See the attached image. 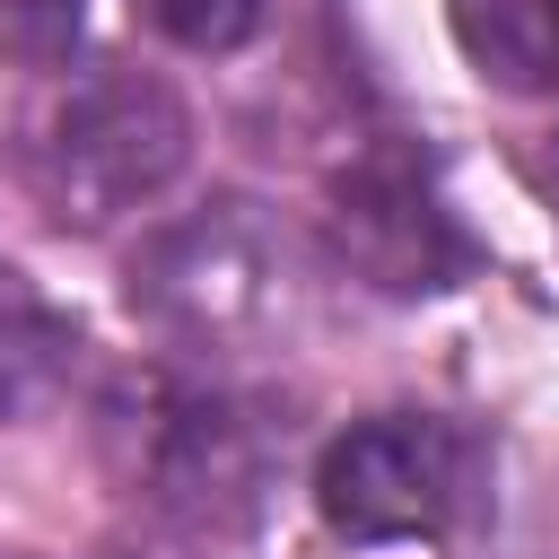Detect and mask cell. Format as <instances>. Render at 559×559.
Returning a JSON list of instances; mask_svg holds the SVG:
<instances>
[{
	"label": "cell",
	"mask_w": 559,
	"mask_h": 559,
	"mask_svg": "<svg viewBox=\"0 0 559 559\" xmlns=\"http://www.w3.org/2000/svg\"><path fill=\"white\" fill-rule=\"evenodd\" d=\"M105 463L148 515L192 542L253 533L288 472V411L236 384L131 376L105 402Z\"/></svg>",
	"instance_id": "cell-1"
},
{
	"label": "cell",
	"mask_w": 559,
	"mask_h": 559,
	"mask_svg": "<svg viewBox=\"0 0 559 559\" xmlns=\"http://www.w3.org/2000/svg\"><path fill=\"white\" fill-rule=\"evenodd\" d=\"M26 192L52 227H114L131 210H148L183 157H192V114L157 70L131 61H96L79 79L52 87V105L26 122Z\"/></svg>",
	"instance_id": "cell-2"
},
{
	"label": "cell",
	"mask_w": 559,
	"mask_h": 559,
	"mask_svg": "<svg viewBox=\"0 0 559 559\" xmlns=\"http://www.w3.org/2000/svg\"><path fill=\"white\" fill-rule=\"evenodd\" d=\"M122 297L157 341H175L192 358L245 349L288 314V236L262 218V201L218 192L131 245Z\"/></svg>",
	"instance_id": "cell-3"
},
{
	"label": "cell",
	"mask_w": 559,
	"mask_h": 559,
	"mask_svg": "<svg viewBox=\"0 0 559 559\" xmlns=\"http://www.w3.org/2000/svg\"><path fill=\"white\" fill-rule=\"evenodd\" d=\"M314 507L341 542H445L489 507V445L445 411H367L314 463Z\"/></svg>",
	"instance_id": "cell-4"
},
{
	"label": "cell",
	"mask_w": 559,
	"mask_h": 559,
	"mask_svg": "<svg viewBox=\"0 0 559 559\" xmlns=\"http://www.w3.org/2000/svg\"><path fill=\"white\" fill-rule=\"evenodd\" d=\"M323 227H332V253L384 297H437V288H463L480 271V245L463 236L428 157L402 140L358 148L323 183Z\"/></svg>",
	"instance_id": "cell-5"
},
{
	"label": "cell",
	"mask_w": 559,
	"mask_h": 559,
	"mask_svg": "<svg viewBox=\"0 0 559 559\" xmlns=\"http://www.w3.org/2000/svg\"><path fill=\"white\" fill-rule=\"evenodd\" d=\"M70 384H79L70 306H52L17 262H0V428H26L44 411H61Z\"/></svg>",
	"instance_id": "cell-6"
},
{
	"label": "cell",
	"mask_w": 559,
	"mask_h": 559,
	"mask_svg": "<svg viewBox=\"0 0 559 559\" xmlns=\"http://www.w3.org/2000/svg\"><path fill=\"white\" fill-rule=\"evenodd\" d=\"M445 26L498 96L559 105V0H445Z\"/></svg>",
	"instance_id": "cell-7"
},
{
	"label": "cell",
	"mask_w": 559,
	"mask_h": 559,
	"mask_svg": "<svg viewBox=\"0 0 559 559\" xmlns=\"http://www.w3.org/2000/svg\"><path fill=\"white\" fill-rule=\"evenodd\" d=\"M157 35H175L183 52H236L262 26V0H131Z\"/></svg>",
	"instance_id": "cell-8"
},
{
	"label": "cell",
	"mask_w": 559,
	"mask_h": 559,
	"mask_svg": "<svg viewBox=\"0 0 559 559\" xmlns=\"http://www.w3.org/2000/svg\"><path fill=\"white\" fill-rule=\"evenodd\" d=\"M114 559H201V550H192V533H183V542H140V550H114Z\"/></svg>",
	"instance_id": "cell-9"
},
{
	"label": "cell",
	"mask_w": 559,
	"mask_h": 559,
	"mask_svg": "<svg viewBox=\"0 0 559 559\" xmlns=\"http://www.w3.org/2000/svg\"><path fill=\"white\" fill-rule=\"evenodd\" d=\"M550 166H559V148H550Z\"/></svg>",
	"instance_id": "cell-10"
}]
</instances>
